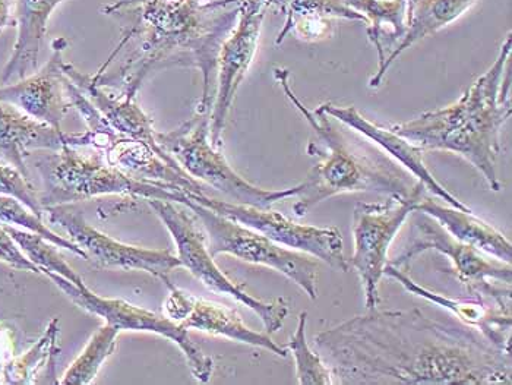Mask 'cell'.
<instances>
[{
    "label": "cell",
    "instance_id": "6da1fadb",
    "mask_svg": "<svg viewBox=\"0 0 512 385\" xmlns=\"http://www.w3.org/2000/svg\"><path fill=\"white\" fill-rule=\"evenodd\" d=\"M314 343L335 384H512L511 352L419 309H371L316 334Z\"/></svg>",
    "mask_w": 512,
    "mask_h": 385
},
{
    "label": "cell",
    "instance_id": "7a4b0ae2",
    "mask_svg": "<svg viewBox=\"0 0 512 385\" xmlns=\"http://www.w3.org/2000/svg\"><path fill=\"white\" fill-rule=\"evenodd\" d=\"M239 0H123L118 5L137 12L122 41L135 40L125 65L115 75L94 81L122 87L123 97L134 100L148 74L167 66H191L201 71V102L198 113H211V82L217 71L221 44L235 28Z\"/></svg>",
    "mask_w": 512,
    "mask_h": 385
},
{
    "label": "cell",
    "instance_id": "3957f363",
    "mask_svg": "<svg viewBox=\"0 0 512 385\" xmlns=\"http://www.w3.org/2000/svg\"><path fill=\"white\" fill-rule=\"evenodd\" d=\"M511 34L502 43L491 68L473 82L460 100L390 128L423 151H447L467 160L482 173L492 191L502 189L496 173L501 132L510 119V78L505 66L511 56Z\"/></svg>",
    "mask_w": 512,
    "mask_h": 385
},
{
    "label": "cell",
    "instance_id": "277c9868",
    "mask_svg": "<svg viewBox=\"0 0 512 385\" xmlns=\"http://www.w3.org/2000/svg\"><path fill=\"white\" fill-rule=\"evenodd\" d=\"M274 77L286 93L287 99L299 110L300 115L311 125L315 138L308 145V154L319 157L305 181L297 186V203L293 211L297 217H305L315 205L341 194L353 192H375L384 195H409L413 185L393 164L376 162L352 147L331 123L325 113L309 110L292 90L290 72L284 68L274 69Z\"/></svg>",
    "mask_w": 512,
    "mask_h": 385
},
{
    "label": "cell",
    "instance_id": "5b68a950",
    "mask_svg": "<svg viewBox=\"0 0 512 385\" xmlns=\"http://www.w3.org/2000/svg\"><path fill=\"white\" fill-rule=\"evenodd\" d=\"M40 173L43 192L39 195L43 208L93 200L103 195H129L144 200L169 201L175 186L142 181L122 172L112 164L79 154L77 147L66 145L49 156L34 160Z\"/></svg>",
    "mask_w": 512,
    "mask_h": 385
},
{
    "label": "cell",
    "instance_id": "8992f818",
    "mask_svg": "<svg viewBox=\"0 0 512 385\" xmlns=\"http://www.w3.org/2000/svg\"><path fill=\"white\" fill-rule=\"evenodd\" d=\"M170 203L185 205L197 217L207 233L205 239L208 241L207 248L211 257L229 254L246 263L273 268L297 284L312 301L318 298L319 264L312 255L287 249L251 227L243 226L195 203L186 197L182 189H172Z\"/></svg>",
    "mask_w": 512,
    "mask_h": 385
},
{
    "label": "cell",
    "instance_id": "52a82bcc",
    "mask_svg": "<svg viewBox=\"0 0 512 385\" xmlns=\"http://www.w3.org/2000/svg\"><path fill=\"white\" fill-rule=\"evenodd\" d=\"M157 141L195 181L207 183L233 203L271 208L278 201L296 197L297 186L289 189H262L235 172L210 140V113H195L194 118L175 131L160 134Z\"/></svg>",
    "mask_w": 512,
    "mask_h": 385
},
{
    "label": "cell",
    "instance_id": "ba28073f",
    "mask_svg": "<svg viewBox=\"0 0 512 385\" xmlns=\"http://www.w3.org/2000/svg\"><path fill=\"white\" fill-rule=\"evenodd\" d=\"M147 203L172 235L182 267L188 268L192 276L208 289L220 295L230 296L239 304L254 311L267 333H277L281 330L284 320L289 315V304L286 299L261 301L233 283L214 263V257H211L207 248V239L198 229L194 214L185 205L178 207L164 200H147Z\"/></svg>",
    "mask_w": 512,
    "mask_h": 385
},
{
    "label": "cell",
    "instance_id": "9c48e42d",
    "mask_svg": "<svg viewBox=\"0 0 512 385\" xmlns=\"http://www.w3.org/2000/svg\"><path fill=\"white\" fill-rule=\"evenodd\" d=\"M426 192L425 186L416 182L409 195H388L387 203H359L353 211L355 252L349 265L359 274L368 311L379 304L378 286L390 263V246Z\"/></svg>",
    "mask_w": 512,
    "mask_h": 385
},
{
    "label": "cell",
    "instance_id": "30bf717a",
    "mask_svg": "<svg viewBox=\"0 0 512 385\" xmlns=\"http://www.w3.org/2000/svg\"><path fill=\"white\" fill-rule=\"evenodd\" d=\"M414 236L406 251L391 261L398 268H406L417 255L436 251L450 258L455 276L469 290L472 298L510 306L512 270L511 264L492 263L483 252L473 246L455 241L453 236L435 219L413 211Z\"/></svg>",
    "mask_w": 512,
    "mask_h": 385
},
{
    "label": "cell",
    "instance_id": "8fae6325",
    "mask_svg": "<svg viewBox=\"0 0 512 385\" xmlns=\"http://www.w3.org/2000/svg\"><path fill=\"white\" fill-rule=\"evenodd\" d=\"M183 192L195 203L204 205L243 226L251 227L278 245L312 255L343 273L350 271L349 260L344 257L343 236L337 227L306 226V224L293 222L289 217L271 208L226 203V201L208 197L207 194Z\"/></svg>",
    "mask_w": 512,
    "mask_h": 385
},
{
    "label": "cell",
    "instance_id": "7c38bea8",
    "mask_svg": "<svg viewBox=\"0 0 512 385\" xmlns=\"http://www.w3.org/2000/svg\"><path fill=\"white\" fill-rule=\"evenodd\" d=\"M43 274L49 277L79 308L90 314L99 315L106 323L115 325L120 331H147V333L166 337L182 350L195 380L201 384L210 383L214 372V361L191 339L186 328L180 327L166 315H158L156 312L139 308L122 299L100 298L90 289H79L58 274L50 271H44Z\"/></svg>",
    "mask_w": 512,
    "mask_h": 385
},
{
    "label": "cell",
    "instance_id": "4fadbf2b",
    "mask_svg": "<svg viewBox=\"0 0 512 385\" xmlns=\"http://www.w3.org/2000/svg\"><path fill=\"white\" fill-rule=\"evenodd\" d=\"M268 0H239V22L221 44L217 59V91L210 113V140L221 147L233 100L258 50Z\"/></svg>",
    "mask_w": 512,
    "mask_h": 385
},
{
    "label": "cell",
    "instance_id": "5bb4252c",
    "mask_svg": "<svg viewBox=\"0 0 512 385\" xmlns=\"http://www.w3.org/2000/svg\"><path fill=\"white\" fill-rule=\"evenodd\" d=\"M49 222L62 227L74 244H77L88 260L101 267L122 268V270H141L150 273L163 282L170 271L182 267L178 255L170 251H154L141 246L126 245L91 226L81 213L69 210L66 205L44 208Z\"/></svg>",
    "mask_w": 512,
    "mask_h": 385
},
{
    "label": "cell",
    "instance_id": "9a60e30c",
    "mask_svg": "<svg viewBox=\"0 0 512 385\" xmlns=\"http://www.w3.org/2000/svg\"><path fill=\"white\" fill-rule=\"evenodd\" d=\"M163 282L169 287L170 292L169 298L164 304V312H166V317L178 323L180 327L186 328V330L201 331L210 336L226 337V339L235 340L243 345L261 347L280 358H287L289 355V350L286 347L278 346L268 334L258 333V331L246 327L235 309L195 298L191 293L183 292L173 286L169 277Z\"/></svg>",
    "mask_w": 512,
    "mask_h": 385
},
{
    "label": "cell",
    "instance_id": "2e32d148",
    "mask_svg": "<svg viewBox=\"0 0 512 385\" xmlns=\"http://www.w3.org/2000/svg\"><path fill=\"white\" fill-rule=\"evenodd\" d=\"M66 41L56 40L53 43L52 58L40 71L11 85L0 87V102L17 107L25 115L36 121L46 123L62 131L72 104L66 93V75L63 72L62 52Z\"/></svg>",
    "mask_w": 512,
    "mask_h": 385
},
{
    "label": "cell",
    "instance_id": "e0dca14e",
    "mask_svg": "<svg viewBox=\"0 0 512 385\" xmlns=\"http://www.w3.org/2000/svg\"><path fill=\"white\" fill-rule=\"evenodd\" d=\"M66 145L91 147L90 131L66 134L0 102V163L15 167L30 179L27 159L34 151H59Z\"/></svg>",
    "mask_w": 512,
    "mask_h": 385
},
{
    "label": "cell",
    "instance_id": "ac0fdd59",
    "mask_svg": "<svg viewBox=\"0 0 512 385\" xmlns=\"http://www.w3.org/2000/svg\"><path fill=\"white\" fill-rule=\"evenodd\" d=\"M319 112L325 113L330 118L337 119L338 122L344 123L349 128L355 129L356 132L362 134L368 140L374 141L376 145L387 151L390 156L401 166L410 170V173L417 179V182L425 186L426 191L431 192L432 195L438 197L439 200L445 201L451 207L457 210L466 211V213H473L472 208L467 207L466 204L461 203L458 198H455L451 192L445 189L441 183L436 181L434 175L429 172L425 162H423V150L417 148L416 145L410 144L409 141L401 138L400 135L395 134L391 129L382 128V126L375 125L371 121L360 115L359 110L353 106H335L333 103L321 104L318 107Z\"/></svg>",
    "mask_w": 512,
    "mask_h": 385
},
{
    "label": "cell",
    "instance_id": "d6986e66",
    "mask_svg": "<svg viewBox=\"0 0 512 385\" xmlns=\"http://www.w3.org/2000/svg\"><path fill=\"white\" fill-rule=\"evenodd\" d=\"M384 276L397 280L407 292L448 309L458 320L467 327H472L485 336L493 346L504 352H511V314L510 306L496 304V302L482 301V299H450L441 293L432 292L426 287L414 282L412 277L403 268L388 263Z\"/></svg>",
    "mask_w": 512,
    "mask_h": 385
},
{
    "label": "cell",
    "instance_id": "ffe728a7",
    "mask_svg": "<svg viewBox=\"0 0 512 385\" xmlns=\"http://www.w3.org/2000/svg\"><path fill=\"white\" fill-rule=\"evenodd\" d=\"M63 72L100 110L101 115L106 118V121L118 134L131 138V140L144 142L148 147L156 150L160 156L173 159L158 144L157 132L154 131L153 122L139 109L134 100H119L109 96L101 90L100 85L91 78V75L82 74L71 63H63Z\"/></svg>",
    "mask_w": 512,
    "mask_h": 385
},
{
    "label": "cell",
    "instance_id": "44dd1931",
    "mask_svg": "<svg viewBox=\"0 0 512 385\" xmlns=\"http://www.w3.org/2000/svg\"><path fill=\"white\" fill-rule=\"evenodd\" d=\"M65 0H17L18 37L0 84L22 80L37 71L41 44L55 9Z\"/></svg>",
    "mask_w": 512,
    "mask_h": 385
},
{
    "label": "cell",
    "instance_id": "7402d4cb",
    "mask_svg": "<svg viewBox=\"0 0 512 385\" xmlns=\"http://www.w3.org/2000/svg\"><path fill=\"white\" fill-rule=\"evenodd\" d=\"M416 211L432 217L455 239L491 255L499 263L511 264L512 245L499 230L483 222L474 213L439 204L428 194L417 204Z\"/></svg>",
    "mask_w": 512,
    "mask_h": 385
},
{
    "label": "cell",
    "instance_id": "603a6c76",
    "mask_svg": "<svg viewBox=\"0 0 512 385\" xmlns=\"http://www.w3.org/2000/svg\"><path fill=\"white\" fill-rule=\"evenodd\" d=\"M286 15V24L277 37L283 43L287 34L295 33L300 40L316 41L330 36L333 20L360 21L368 24L365 15L357 12L347 0H268Z\"/></svg>",
    "mask_w": 512,
    "mask_h": 385
},
{
    "label": "cell",
    "instance_id": "cb8c5ba5",
    "mask_svg": "<svg viewBox=\"0 0 512 385\" xmlns=\"http://www.w3.org/2000/svg\"><path fill=\"white\" fill-rule=\"evenodd\" d=\"M476 3V0H410L407 11V33L395 46L391 55L379 66L378 72L369 81V87L378 88L384 80L388 69L394 62L416 44L438 33L442 28L453 24L458 18L463 17Z\"/></svg>",
    "mask_w": 512,
    "mask_h": 385
},
{
    "label": "cell",
    "instance_id": "d4e9b609",
    "mask_svg": "<svg viewBox=\"0 0 512 385\" xmlns=\"http://www.w3.org/2000/svg\"><path fill=\"white\" fill-rule=\"evenodd\" d=\"M410 0H347L368 20V36L378 52L379 66L407 33Z\"/></svg>",
    "mask_w": 512,
    "mask_h": 385
},
{
    "label": "cell",
    "instance_id": "484cf974",
    "mask_svg": "<svg viewBox=\"0 0 512 385\" xmlns=\"http://www.w3.org/2000/svg\"><path fill=\"white\" fill-rule=\"evenodd\" d=\"M59 321H50L43 336L18 358L12 359L3 369L6 384H34L47 366L55 364L59 353Z\"/></svg>",
    "mask_w": 512,
    "mask_h": 385
},
{
    "label": "cell",
    "instance_id": "4316f807",
    "mask_svg": "<svg viewBox=\"0 0 512 385\" xmlns=\"http://www.w3.org/2000/svg\"><path fill=\"white\" fill-rule=\"evenodd\" d=\"M119 333L120 330L115 325L109 323L101 325L85 349L82 350L81 355L75 359L74 364L69 366L60 384L85 385L93 383L94 378L99 374L101 365L115 350Z\"/></svg>",
    "mask_w": 512,
    "mask_h": 385
},
{
    "label": "cell",
    "instance_id": "83f0119b",
    "mask_svg": "<svg viewBox=\"0 0 512 385\" xmlns=\"http://www.w3.org/2000/svg\"><path fill=\"white\" fill-rule=\"evenodd\" d=\"M3 226L20 246L21 251L30 258L31 263L40 268L41 274L44 271H50V273L58 274L63 279L69 280L79 289H88L84 280L78 276L77 271L63 260L62 255L56 249L58 246L53 245L43 236L36 235V233L27 232V230L18 229V227L6 226V224H3Z\"/></svg>",
    "mask_w": 512,
    "mask_h": 385
},
{
    "label": "cell",
    "instance_id": "f1b7e54d",
    "mask_svg": "<svg viewBox=\"0 0 512 385\" xmlns=\"http://www.w3.org/2000/svg\"><path fill=\"white\" fill-rule=\"evenodd\" d=\"M306 323H308V312H300L295 334L290 337L286 346V349L295 358L297 383L300 385H333L335 380L330 366L319 353L314 352L308 345Z\"/></svg>",
    "mask_w": 512,
    "mask_h": 385
},
{
    "label": "cell",
    "instance_id": "f546056e",
    "mask_svg": "<svg viewBox=\"0 0 512 385\" xmlns=\"http://www.w3.org/2000/svg\"><path fill=\"white\" fill-rule=\"evenodd\" d=\"M0 224L36 233L58 248L66 249L84 260H88V255L77 244H74L71 239L62 238L58 233L49 229L41 217L34 214L27 205L22 204L17 198L0 195Z\"/></svg>",
    "mask_w": 512,
    "mask_h": 385
},
{
    "label": "cell",
    "instance_id": "4dcf8cb0",
    "mask_svg": "<svg viewBox=\"0 0 512 385\" xmlns=\"http://www.w3.org/2000/svg\"><path fill=\"white\" fill-rule=\"evenodd\" d=\"M0 195L17 198L34 214L43 219L44 208L30 179L9 164L0 163Z\"/></svg>",
    "mask_w": 512,
    "mask_h": 385
},
{
    "label": "cell",
    "instance_id": "1f68e13d",
    "mask_svg": "<svg viewBox=\"0 0 512 385\" xmlns=\"http://www.w3.org/2000/svg\"><path fill=\"white\" fill-rule=\"evenodd\" d=\"M0 263L9 265L15 270L30 271L41 274L40 268L31 263L30 258L21 251L20 246L14 241L8 230L0 224Z\"/></svg>",
    "mask_w": 512,
    "mask_h": 385
},
{
    "label": "cell",
    "instance_id": "d6a6232c",
    "mask_svg": "<svg viewBox=\"0 0 512 385\" xmlns=\"http://www.w3.org/2000/svg\"><path fill=\"white\" fill-rule=\"evenodd\" d=\"M9 21H11L9 0H0V33L8 27Z\"/></svg>",
    "mask_w": 512,
    "mask_h": 385
}]
</instances>
